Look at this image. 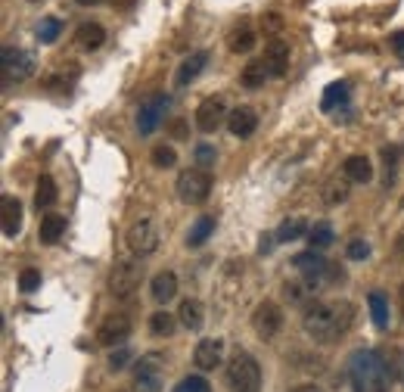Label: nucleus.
I'll return each mask as SVG.
<instances>
[{
    "instance_id": "a18cd8bd",
    "label": "nucleus",
    "mask_w": 404,
    "mask_h": 392,
    "mask_svg": "<svg viewBox=\"0 0 404 392\" xmlns=\"http://www.w3.org/2000/svg\"><path fill=\"white\" fill-rule=\"evenodd\" d=\"M273 240H277V236H271V234H261V240H258V252L261 255H267L273 249Z\"/></svg>"
},
{
    "instance_id": "9d476101",
    "label": "nucleus",
    "mask_w": 404,
    "mask_h": 392,
    "mask_svg": "<svg viewBox=\"0 0 404 392\" xmlns=\"http://www.w3.org/2000/svg\"><path fill=\"white\" fill-rule=\"evenodd\" d=\"M196 128L202 131V134H215L221 124H227L230 112H227V103H224L221 93H215V97H205L202 103L196 106Z\"/></svg>"
},
{
    "instance_id": "e433bc0d",
    "label": "nucleus",
    "mask_w": 404,
    "mask_h": 392,
    "mask_svg": "<svg viewBox=\"0 0 404 392\" xmlns=\"http://www.w3.org/2000/svg\"><path fill=\"white\" fill-rule=\"evenodd\" d=\"M149 159H153L155 168H171L174 162H177V153H174V147H168V143H159V147H153Z\"/></svg>"
},
{
    "instance_id": "a878e982",
    "label": "nucleus",
    "mask_w": 404,
    "mask_h": 392,
    "mask_svg": "<svg viewBox=\"0 0 404 392\" xmlns=\"http://www.w3.org/2000/svg\"><path fill=\"white\" fill-rule=\"evenodd\" d=\"M314 292H317V283H311V280H292V283H283V296L286 302L292 305H308L314 302Z\"/></svg>"
},
{
    "instance_id": "4be33fe9",
    "label": "nucleus",
    "mask_w": 404,
    "mask_h": 392,
    "mask_svg": "<svg viewBox=\"0 0 404 392\" xmlns=\"http://www.w3.org/2000/svg\"><path fill=\"white\" fill-rule=\"evenodd\" d=\"M66 215H56V212H50V215L41 218V227H37V240L44 243V246H56V243L62 240V234H66Z\"/></svg>"
},
{
    "instance_id": "79ce46f5",
    "label": "nucleus",
    "mask_w": 404,
    "mask_h": 392,
    "mask_svg": "<svg viewBox=\"0 0 404 392\" xmlns=\"http://www.w3.org/2000/svg\"><path fill=\"white\" fill-rule=\"evenodd\" d=\"M37 286H41V271H37V268H25V271L19 274V290H22V292H35Z\"/></svg>"
},
{
    "instance_id": "dca6fc26",
    "label": "nucleus",
    "mask_w": 404,
    "mask_h": 392,
    "mask_svg": "<svg viewBox=\"0 0 404 392\" xmlns=\"http://www.w3.org/2000/svg\"><path fill=\"white\" fill-rule=\"evenodd\" d=\"M227 128L233 137H240V140H249V137L255 134V128H258V112L252 109V106H236L233 112H230L227 118Z\"/></svg>"
},
{
    "instance_id": "cd10ccee",
    "label": "nucleus",
    "mask_w": 404,
    "mask_h": 392,
    "mask_svg": "<svg viewBox=\"0 0 404 392\" xmlns=\"http://www.w3.org/2000/svg\"><path fill=\"white\" fill-rule=\"evenodd\" d=\"M211 234H215V218H211V215L196 218V221H193V227H190V234H186V246L199 249L202 243H209Z\"/></svg>"
},
{
    "instance_id": "7ed1b4c3",
    "label": "nucleus",
    "mask_w": 404,
    "mask_h": 392,
    "mask_svg": "<svg viewBox=\"0 0 404 392\" xmlns=\"http://www.w3.org/2000/svg\"><path fill=\"white\" fill-rule=\"evenodd\" d=\"M230 392H261V367L249 352H236L227 364Z\"/></svg>"
},
{
    "instance_id": "0eeeda50",
    "label": "nucleus",
    "mask_w": 404,
    "mask_h": 392,
    "mask_svg": "<svg viewBox=\"0 0 404 392\" xmlns=\"http://www.w3.org/2000/svg\"><path fill=\"white\" fill-rule=\"evenodd\" d=\"M292 268H296L298 274H302L305 280H311V283L320 286L323 280H342V274L333 271V265H329L327 259H323L317 249H305V252H296L292 255Z\"/></svg>"
},
{
    "instance_id": "2f4dec72",
    "label": "nucleus",
    "mask_w": 404,
    "mask_h": 392,
    "mask_svg": "<svg viewBox=\"0 0 404 392\" xmlns=\"http://www.w3.org/2000/svg\"><path fill=\"white\" fill-rule=\"evenodd\" d=\"M177 330V315L171 311H153L149 315V333L153 336H171Z\"/></svg>"
},
{
    "instance_id": "2eb2a0df",
    "label": "nucleus",
    "mask_w": 404,
    "mask_h": 392,
    "mask_svg": "<svg viewBox=\"0 0 404 392\" xmlns=\"http://www.w3.org/2000/svg\"><path fill=\"white\" fill-rule=\"evenodd\" d=\"M224 361V339H202L196 342V352H193V364L199 367V371H215V367H221Z\"/></svg>"
},
{
    "instance_id": "393cba45",
    "label": "nucleus",
    "mask_w": 404,
    "mask_h": 392,
    "mask_svg": "<svg viewBox=\"0 0 404 392\" xmlns=\"http://www.w3.org/2000/svg\"><path fill=\"white\" fill-rule=\"evenodd\" d=\"M367 305H370V317H373V327L376 330H389V299H385L383 290H373L370 296H367Z\"/></svg>"
},
{
    "instance_id": "5701e85b",
    "label": "nucleus",
    "mask_w": 404,
    "mask_h": 392,
    "mask_svg": "<svg viewBox=\"0 0 404 392\" xmlns=\"http://www.w3.org/2000/svg\"><path fill=\"white\" fill-rule=\"evenodd\" d=\"M348 100H352V84L348 81H333V84H327V91L320 97V109L336 112L339 106H348Z\"/></svg>"
},
{
    "instance_id": "a211bd4d",
    "label": "nucleus",
    "mask_w": 404,
    "mask_h": 392,
    "mask_svg": "<svg viewBox=\"0 0 404 392\" xmlns=\"http://www.w3.org/2000/svg\"><path fill=\"white\" fill-rule=\"evenodd\" d=\"M0 209H3V236L6 240H16L19 230H22V203H19V196L6 193L0 199Z\"/></svg>"
},
{
    "instance_id": "f8f14e48",
    "label": "nucleus",
    "mask_w": 404,
    "mask_h": 392,
    "mask_svg": "<svg viewBox=\"0 0 404 392\" xmlns=\"http://www.w3.org/2000/svg\"><path fill=\"white\" fill-rule=\"evenodd\" d=\"M252 327L255 333L261 336V339H271V336L280 333V327H283V311H280L277 302H258L252 311Z\"/></svg>"
},
{
    "instance_id": "f03ea898",
    "label": "nucleus",
    "mask_w": 404,
    "mask_h": 392,
    "mask_svg": "<svg viewBox=\"0 0 404 392\" xmlns=\"http://www.w3.org/2000/svg\"><path fill=\"white\" fill-rule=\"evenodd\" d=\"M348 380H352L354 392H385L389 389V361L376 348H358L348 355Z\"/></svg>"
},
{
    "instance_id": "f3484780",
    "label": "nucleus",
    "mask_w": 404,
    "mask_h": 392,
    "mask_svg": "<svg viewBox=\"0 0 404 392\" xmlns=\"http://www.w3.org/2000/svg\"><path fill=\"white\" fill-rule=\"evenodd\" d=\"M205 66H209V53H205V50H196V53H190L177 66V72H174V84H177V87H190L193 81L202 75Z\"/></svg>"
},
{
    "instance_id": "ea45409f",
    "label": "nucleus",
    "mask_w": 404,
    "mask_h": 392,
    "mask_svg": "<svg viewBox=\"0 0 404 392\" xmlns=\"http://www.w3.org/2000/svg\"><path fill=\"white\" fill-rule=\"evenodd\" d=\"M134 361V355H131V348L128 346H118V348H112L109 352V371H124V367Z\"/></svg>"
},
{
    "instance_id": "c03bdc74",
    "label": "nucleus",
    "mask_w": 404,
    "mask_h": 392,
    "mask_svg": "<svg viewBox=\"0 0 404 392\" xmlns=\"http://www.w3.org/2000/svg\"><path fill=\"white\" fill-rule=\"evenodd\" d=\"M78 6H97V3H112V6H131V0H75Z\"/></svg>"
},
{
    "instance_id": "39448f33",
    "label": "nucleus",
    "mask_w": 404,
    "mask_h": 392,
    "mask_svg": "<svg viewBox=\"0 0 404 392\" xmlns=\"http://www.w3.org/2000/svg\"><path fill=\"white\" fill-rule=\"evenodd\" d=\"M140 283H143V265H140V259H137V255H134V259H131V255L118 259L115 268H112V274H109V292H112V296L128 299Z\"/></svg>"
},
{
    "instance_id": "bb28decb",
    "label": "nucleus",
    "mask_w": 404,
    "mask_h": 392,
    "mask_svg": "<svg viewBox=\"0 0 404 392\" xmlns=\"http://www.w3.org/2000/svg\"><path fill=\"white\" fill-rule=\"evenodd\" d=\"M255 44H258V35L252 31V25H240L227 35V47L230 53H252Z\"/></svg>"
},
{
    "instance_id": "6e6552de",
    "label": "nucleus",
    "mask_w": 404,
    "mask_h": 392,
    "mask_svg": "<svg viewBox=\"0 0 404 392\" xmlns=\"http://www.w3.org/2000/svg\"><path fill=\"white\" fill-rule=\"evenodd\" d=\"M168 109H171V97H168V93H162V91L149 93V97L140 103V109H137V131H140L143 137L155 134V128L165 122Z\"/></svg>"
},
{
    "instance_id": "7c9ffc66",
    "label": "nucleus",
    "mask_w": 404,
    "mask_h": 392,
    "mask_svg": "<svg viewBox=\"0 0 404 392\" xmlns=\"http://www.w3.org/2000/svg\"><path fill=\"white\" fill-rule=\"evenodd\" d=\"M308 243H311V249H329L336 243V230H333V224L329 221H317L314 227L308 230Z\"/></svg>"
},
{
    "instance_id": "aec40b11",
    "label": "nucleus",
    "mask_w": 404,
    "mask_h": 392,
    "mask_svg": "<svg viewBox=\"0 0 404 392\" xmlns=\"http://www.w3.org/2000/svg\"><path fill=\"white\" fill-rule=\"evenodd\" d=\"M149 296H153L159 305L171 302V299L177 296V274L174 271H159L153 280H149Z\"/></svg>"
},
{
    "instance_id": "49530a36",
    "label": "nucleus",
    "mask_w": 404,
    "mask_h": 392,
    "mask_svg": "<svg viewBox=\"0 0 404 392\" xmlns=\"http://www.w3.org/2000/svg\"><path fill=\"white\" fill-rule=\"evenodd\" d=\"M398 299H401V311H404V286H401V292H398Z\"/></svg>"
},
{
    "instance_id": "72a5a7b5",
    "label": "nucleus",
    "mask_w": 404,
    "mask_h": 392,
    "mask_svg": "<svg viewBox=\"0 0 404 392\" xmlns=\"http://www.w3.org/2000/svg\"><path fill=\"white\" fill-rule=\"evenodd\" d=\"M345 199H348V180L333 178L323 184V203L327 205H339V203H345Z\"/></svg>"
},
{
    "instance_id": "473e14b6",
    "label": "nucleus",
    "mask_w": 404,
    "mask_h": 392,
    "mask_svg": "<svg viewBox=\"0 0 404 392\" xmlns=\"http://www.w3.org/2000/svg\"><path fill=\"white\" fill-rule=\"evenodd\" d=\"M379 156H383V168H385V187L395 184V174H398V159H401V149L395 147V143H389V147L379 149Z\"/></svg>"
},
{
    "instance_id": "37998d69",
    "label": "nucleus",
    "mask_w": 404,
    "mask_h": 392,
    "mask_svg": "<svg viewBox=\"0 0 404 392\" xmlns=\"http://www.w3.org/2000/svg\"><path fill=\"white\" fill-rule=\"evenodd\" d=\"M389 47H392V53L404 62V31H395V35L389 37Z\"/></svg>"
},
{
    "instance_id": "a19ab883",
    "label": "nucleus",
    "mask_w": 404,
    "mask_h": 392,
    "mask_svg": "<svg viewBox=\"0 0 404 392\" xmlns=\"http://www.w3.org/2000/svg\"><path fill=\"white\" fill-rule=\"evenodd\" d=\"M345 255H348L352 261H364V259H370V243L360 240V236H354V240L345 246Z\"/></svg>"
},
{
    "instance_id": "20e7f679",
    "label": "nucleus",
    "mask_w": 404,
    "mask_h": 392,
    "mask_svg": "<svg viewBox=\"0 0 404 392\" xmlns=\"http://www.w3.org/2000/svg\"><path fill=\"white\" fill-rule=\"evenodd\" d=\"M174 190H177V199L184 205H202L211 193V171H205V168H199V165L186 168V171L177 174Z\"/></svg>"
},
{
    "instance_id": "c85d7f7f",
    "label": "nucleus",
    "mask_w": 404,
    "mask_h": 392,
    "mask_svg": "<svg viewBox=\"0 0 404 392\" xmlns=\"http://www.w3.org/2000/svg\"><path fill=\"white\" fill-rule=\"evenodd\" d=\"M56 199H59V193H56V180L50 178V174H41L35 184V205L37 209H50V205H56Z\"/></svg>"
},
{
    "instance_id": "4c0bfd02",
    "label": "nucleus",
    "mask_w": 404,
    "mask_h": 392,
    "mask_svg": "<svg viewBox=\"0 0 404 392\" xmlns=\"http://www.w3.org/2000/svg\"><path fill=\"white\" fill-rule=\"evenodd\" d=\"M174 392H211L209 380L199 377V373H190V377H184L177 386H174Z\"/></svg>"
},
{
    "instance_id": "423d86ee",
    "label": "nucleus",
    "mask_w": 404,
    "mask_h": 392,
    "mask_svg": "<svg viewBox=\"0 0 404 392\" xmlns=\"http://www.w3.org/2000/svg\"><path fill=\"white\" fill-rule=\"evenodd\" d=\"M162 380H165V355L149 352L134 361V389L137 392H162Z\"/></svg>"
},
{
    "instance_id": "58836bf2",
    "label": "nucleus",
    "mask_w": 404,
    "mask_h": 392,
    "mask_svg": "<svg viewBox=\"0 0 404 392\" xmlns=\"http://www.w3.org/2000/svg\"><path fill=\"white\" fill-rule=\"evenodd\" d=\"M193 156H196V165L199 168H215V159H218V153H215V147L211 143H196V149H193Z\"/></svg>"
},
{
    "instance_id": "1a4fd4ad",
    "label": "nucleus",
    "mask_w": 404,
    "mask_h": 392,
    "mask_svg": "<svg viewBox=\"0 0 404 392\" xmlns=\"http://www.w3.org/2000/svg\"><path fill=\"white\" fill-rule=\"evenodd\" d=\"M124 240H128V249L137 259H146V255H153L159 249V227H155L153 218H137L128 227Z\"/></svg>"
},
{
    "instance_id": "c756f323",
    "label": "nucleus",
    "mask_w": 404,
    "mask_h": 392,
    "mask_svg": "<svg viewBox=\"0 0 404 392\" xmlns=\"http://www.w3.org/2000/svg\"><path fill=\"white\" fill-rule=\"evenodd\" d=\"M308 224H305V218H286L283 224L277 227V243H296L298 236H308Z\"/></svg>"
},
{
    "instance_id": "9b49d317",
    "label": "nucleus",
    "mask_w": 404,
    "mask_h": 392,
    "mask_svg": "<svg viewBox=\"0 0 404 392\" xmlns=\"http://www.w3.org/2000/svg\"><path fill=\"white\" fill-rule=\"evenodd\" d=\"M0 66H3V81L6 84H10V81H25V78H31V72H35V56H31L28 50L3 47V53H0Z\"/></svg>"
},
{
    "instance_id": "f257e3e1",
    "label": "nucleus",
    "mask_w": 404,
    "mask_h": 392,
    "mask_svg": "<svg viewBox=\"0 0 404 392\" xmlns=\"http://www.w3.org/2000/svg\"><path fill=\"white\" fill-rule=\"evenodd\" d=\"M352 317H354V308L348 302H342V299H333V302H311L308 308H305L302 327L314 342H333V339L348 333Z\"/></svg>"
},
{
    "instance_id": "b1692460",
    "label": "nucleus",
    "mask_w": 404,
    "mask_h": 392,
    "mask_svg": "<svg viewBox=\"0 0 404 392\" xmlns=\"http://www.w3.org/2000/svg\"><path fill=\"white\" fill-rule=\"evenodd\" d=\"M177 321L184 324L186 330H202V324H205L202 302H199V299H184V302H180V308H177Z\"/></svg>"
},
{
    "instance_id": "4468645a",
    "label": "nucleus",
    "mask_w": 404,
    "mask_h": 392,
    "mask_svg": "<svg viewBox=\"0 0 404 392\" xmlns=\"http://www.w3.org/2000/svg\"><path fill=\"white\" fill-rule=\"evenodd\" d=\"M261 62H264V68H267L271 78H283L286 68H289V44L280 41V37H273V41L264 47V59Z\"/></svg>"
},
{
    "instance_id": "412c9836",
    "label": "nucleus",
    "mask_w": 404,
    "mask_h": 392,
    "mask_svg": "<svg viewBox=\"0 0 404 392\" xmlns=\"http://www.w3.org/2000/svg\"><path fill=\"white\" fill-rule=\"evenodd\" d=\"M75 44H78L84 53H93V50H99L106 44V28L99 22L78 25V31H75Z\"/></svg>"
},
{
    "instance_id": "de8ad7c7",
    "label": "nucleus",
    "mask_w": 404,
    "mask_h": 392,
    "mask_svg": "<svg viewBox=\"0 0 404 392\" xmlns=\"http://www.w3.org/2000/svg\"><path fill=\"white\" fill-rule=\"evenodd\" d=\"M296 392H317V389H308V386H305V389H296Z\"/></svg>"
},
{
    "instance_id": "ddd939ff",
    "label": "nucleus",
    "mask_w": 404,
    "mask_h": 392,
    "mask_svg": "<svg viewBox=\"0 0 404 392\" xmlns=\"http://www.w3.org/2000/svg\"><path fill=\"white\" fill-rule=\"evenodd\" d=\"M131 330H134V324H131L128 315H109V317H103V324H99L97 342L99 346H106V348H115V346H122V342L128 339Z\"/></svg>"
},
{
    "instance_id": "6ab92c4d",
    "label": "nucleus",
    "mask_w": 404,
    "mask_h": 392,
    "mask_svg": "<svg viewBox=\"0 0 404 392\" xmlns=\"http://www.w3.org/2000/svg\"><path fill=\"white\" fill-rule=\"evenodd\" d=\"M342 178L348 180V184H370L373 180V165L367 156H348L345 162H342Z\"/></svg>"
},
{
    "instance_id": "09e8293b",
    "label": "nucleus",
    "mask_w": 404,
    "mask_h": 392,
    "mask_svg": "<svg viewBox=\"0 0 404 392\" xmlns=\"http://www.w3.org/2000/svg\"><path fill=\"white\" fill-rule=\"evenodd\" d=\"M122 392H134V389H122Z\"/></svg>"
},
{
    "instance_id": "c9c22d12",
    "label": "nucleus",
    "mask_w": 404,
    "mask_h": 392,
    "mask_svg": "<svg viewBox=\"0 0 404 392\" xmlns=\"http://www.w3.org/2000/svg\"><path fill=\"white\" fill-rule=\"evenodd\" d=\"M59 35H62V22H59V19H56V16L41 19V25H37V41H41V44H53Z\"/></svg>"
},
{
    "instance_id": "f704fd0d",
    "label": "nucleus",
    "mask_w": 404,
    "mask_h": 392,
    "mask_svg": "<svg viewBox=\"0 0 404 392\" xmlns=\"http://www.w3.org/2000/svg\"><path fill=\"white\" fill-rule=\"evenodd\" d=\"M271 78L264 68V62H249L246 68H242V87H264V81Z\"/></svg>"
}]
</instances>
